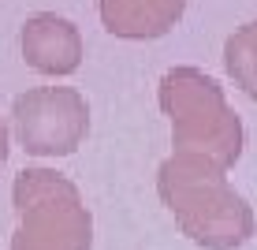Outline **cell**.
<instances>
[{"label": "cell", "mask_w": 257, "mask_h": 250, "mask_svg": "<svg viewBox=\"0 0 257 250\" xmlns=\"http://www.w3.org/2000/svg\"><path fill=\"white\" fill-rule=\"evenodd\" d=\"M12 127L30 157H67L90 135V105L71 86H34L15 97Z\"/></svg>", "instance_id": "cell-4"}, {"label": "cell", "mask_w": 257, "mask_h": 250, "mask_svg": "<svg viewBox=\"0 0 257 250\" xmlns=\"http://www.w3.org/2000/svg\"><path fill=\"white\" fill-rule=\"evenodd\" d=\"M12 198L19 228L8 250H93V217L64 172L23 168Z\"/></svg>", "instance_id": "cell-3"}, {"label": "cell", "mask_w": 257, "mask_h": 250, "mask_svg": "<svg viewBox=\"0 0 257 250\" xmlns=\"http://www.w3.org/2000/svg\"><path fill=\"white\" fill-rule=\"evenodd\" d=\"M224 67H227V78H231L238 90L250 97V101H257V15L227 34Z\"/></svg>", "instance_id": "cell-7"}, {"label": "cell", "mask_w": 257, "mask_h": 250, "mask_svg": "<svg viewBox=\"0 0 257 250\" xmlns=\"http://www.w3.org/2000/svg\"><path fill=\"white\" fill-rule=\"evenodd\" d=\"M19 45H23V60L38 75L64 78L71 71H78V64H82V34H78V26L71 19H64L56 12L30 15L23 23Z\"/></svg>", "instance_id": "cell-5"}, {"label": "cell", "mask_w": 257, "mask_h": 250, "mask_svg": "<svg viewBox=\"0 0 257 250\" xmlns=\"http://www.w3.org/2000/svg\"><path fill=\"white\" fill-rule=\"evenodd\" d=\"M161 112L172 120V153H198L231 168L242 157L246 135L224 86L201 67H172L157 86Z\"/></svg>", "instance_id": "cell-2"}, {"label": "cell", "mask_w": 257, "mask_h": 250, "mask_svg": "<svg viewBox=\"0 0 257 250\" xmlns=\"http://www.w3.org/2000/svg\"><path fill=\"white\" fill-rule=\"evenodd\" d=\"M8 160V127H4V116H0V168Z\"/></svg>", "instance_id": "cell-8"}, {"label": "cell", "mask_w": 257, "mask_h": 250, "mask_svg": "<svg viewBox=\"0 0 257 250\" xmlns=\"http://www.w3.org/2000/svg\"><path fill=\"white\" fill-rule=\"evenodd\" d=\"M190 0H97L101 26L123 41H153L179 26Z\"/></svg>", "instance_id": "cell-6"}, {"label": "cell", "mask_w": 257, "mask_h": 250, "mask_svg": "<svg viewBox=\"0 0 257 250\" xmlns=\"http://www.w3.org/2000/svg\"><path fill=\"white\" fill-rule=\"evenodd\" d=\"M157 194L179 231L205 250H235L257 231L253 205L227 183V168L198 153H172L157 168Z\"/></svg>", "instance_id": "cell-1"}]
</instances>
